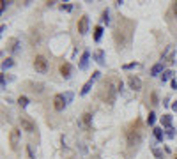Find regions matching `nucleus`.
<instances>
[{"label":"nucleus","mask_w":177,"mask_h":159,"mask_svg":"<svg viewBox=\"0 0 177 159\" xmlns=\"http://www.w3.org/2000/svg\"><path fill=\"white\" fill-rule=\"evenodd\" d=\"M83 122L87 127H91V124H92V113H85L83 115Z\"/></svg>","instance_id":"obj_23"},{"label":"nucleus","mask_w":177,"mask_h":159,"mask_svg":"<svg viewBox=\"0 0 177 159\" xmlns=\"http://www.w3.org/2000/svg\"><path fill=\"white\" fill-rule=\"evenodd\" d=\"M7 6H9V2H2V13L7 9Z\"/></svg>","instance_id":"obj_34"},{"label":"nucleus","mask_w":177,"mask_h":159,"mask_svg":"<svg viewBox=\"0 0 177 159\" xmlns=\"http://www.w3.org/2000/svg\"><path fill=\"white\" fill-rule=\"evenodd\" d=\"M27 150H28V156H30V159H35L34 150H32V147H30V145H27Z\"/></svg>","instance_id":"obj_29"},{"label":"nucleus","mask_w":177,"mask_h":159,"mask_svg":"<svg viewBox=\"0 0 177 159\" xmlns=\"http://www.w3.org/2000/svg\"><path fill=\"white\" fill-rule=\"evenodd\" d=\"M60 9H62V11H71V6L69 4H66V6H60Z\"/></svg>","instance_id":"obj_33"},{"label":"nucleus","mask_w":177,"mask_h":159,"mask_svg":"<svg viewBox=\"0 0 177 159\" xmlns=\"http://www.w3.org/2000/svg\"><path fill=\"white\" fill-rule=\"evenodd\" d=\"M0 85H2V88H6V78H4V74L0 76Z\"/></svg>","instance_id":"obj_32"},{"label":"nucleus","mask_w":177,"mask_h":159,"mask_svg":"<svg viewBox=\"0 0 177 159\" xmlns=\"http://www.w3.org/2000/svg\"><path fill=\"white\" fill-rule=\"evenodd\" d=\"M167 80H174V71H172V69H167V71L161 74V81H163V83H165Z\"/></svg>","instance_id":"obj_17"},{"label":"nucleus","mask_w":177,"mask_h":159,"mask_svg":"<svg viewBox=\"0 0 177 159\" xmlns=\"http://www.w3.org/2000/svg\"><path fill=\"white\" fill-rule=\"evenodd\" d=\"M78 32L80 36H85L89 32V16H82L80 21H78Z\"/></svg>","instance_id":"obj_8"},{"label":"nucleus","mask_w":177,"mask_h":159,"mask_svg":"<svg viewBox=\"0 0 177 159\" xmlns=\"http://www.w3.org/2000/svg\"><path fill=\"white\" fill-rule=\"evenodd\" d=\"M14 62H13V58H6L4 62H2V71H6V69H9V67H13Z\"/></svg>","instance_id":"obj_19"},{"label":"nucleus","mask_w":177,"mask_h":159,"mask_svg":"<svg viewBox=\"0 0 177 159\" xmlns=\"http://www.w3.org/2000/svg\"><path fill=\"white\" fill-rule=\"evenodd\" d=\"M161 126L163 127H172V115H163L161 117Z\"/></svg>","instance_id":"obj_15"},{"label":"nucleus","mask_w":177,"mask_h":159,"mask_svg":"<svg viewBox=\"0 0 177 159\" xmlns=\"http://www.w3.org/2000/svg\"><path fill=\"white\" fill-rule=\"evenodd\" d=\"M174 57H175V48L174 46H167L161 55V60L163 62H174Z\"/></svg>","instance_id":"obj_6"},{"label":"nucleus","mask_w":177,"mask_h":159,"mask_svg":"<svg viewBox=\"0 0 177 159\" xmlns=\"http://www.w3.org/2000/svg\"><path fill=\"white\" fill-rule=\"evenodd\" d=\"M165 136H167V138H175V129H174V127H167Z\"/></svg>","instance_id":"obj_26"},{"label":"nucleus","mask_w":177,"mask_h":159,"mask_svg":"<svg viewBox=\"0 0 177 159\" xmlns=\"http://www.w3.org/2000/svg\"><path fill=\"white\" fill-rule=\"evenodd\" d=\"M32 90H34V92H42V83H34V85H32Z\"/></svg>","instance_id":"obj_28"},{"label":"nucleus","mask_w":177,"mask_h":159,"mask_svg":"<svg viewBox=\"0 0 177 159\" xmlns=\"http://www.w3.org/2000/svg\"><path fill=\"white\" fill-rule=\"evenodd\" d=\"M142 142V131L140 129H133L127 133V145L129 147H136Z\"/></svg>","instance_id":"obj_2"},{"label":"nucleus","mask_w":177,"mask_h":159,"mask_svg":"<svg viewBox=\"0 0 177 159\" xmlns=\"http://www.w3.org/2000/svg\"><path fill=\"white\" fill-rule=\"evenodd\" d=\"M64 99H66V103L69 104V103L73 101V92H66V94H64Z\"/></svg>","instance_id":"obj_27"},{"label":"nucleus","mask_w":177,"mask_h":159,"mask_svg":"<svg viewBox=\"0 0 177 159\" xmlns=\"http://www.w3.org/2000/svg\"><path fill=\"white\" fill-rule=\"evenodd\" d=\"M154 122H156V113H154V111H151L149 117H147V124H149V126H154Z\"/></svg>","instance_id":"obj_24"},{"label":"nucleus","mask_w":177,"mask_h":159,"mask_svg":"<svg viewBox=\"0 0 177 159\" xmlns=\"http://www.w3.org/2000/svg\"><path fill=\"white\" fill-rule=\"evenodd\" d=\"M170 87L174 88V90H177V80L174 78V80H170Z\"/></svg>","instance_id":"obj_30"},{"label":"nucleus","mask_w":177,"mask_h":159,"mask_svg":"<svg viewBox=\"0 0 177 159\" xmlns=\"http://www.w3.org/2000/svg\"><path fill=\"white\" fill-rule=\"evenodd\" d=\"M71 74H73V65L69 64V62H64L62 65H60V76L62 78H71Z\"/></svg>","instance_id":"obj_9"},{"label":"nucleus","mask_w":177,"mask_h":159,"mask_svg":"<svg viewBox=\"0 0 177 159\" xmlns=\"http://www.w3.org/2000/svg\"><path fill=\"white\" fill-rule=\"evenodd\" d=\"M174 13H175V16H177V2L174 4Z\"/></svg>","instance_id":"obj_37"},{"label":"nucleus","mask_w":177,"mask_h":159,"mask_svg":"<svg viewBox=\"0 0 177 159\" xmlns=\"http://www.w3.org/2000/svg\"><path fill=\"white\" fill-rule=\"evenodd\" d=\"M9 142H11V149L16 150L18 149V145H20V131L18 129H13L9 133Z\"/></svg>","instance_id":"obj_7"},{"label":"nucleus","mask_w":177,"mask_h":159,"mask_svg":"<svg viewBox=\"0 0 177 159\" xmlns=\"http://www.w3.org/2000/svg\"><path fill=\"white\" fill-rule=\"evenodd\" d=\"M99 76H101V72H99V71H94V72H92V80H94V81H96Z\"/></svg>","instance_id":"obj_31"},{"label":"nucleus","mask_w":177,"mask_h":159,"mask_svg":"<svg viewBox=\"0 0 177 159\" xmlns=\"http://www.w3.org/2000/svg\"><path fill=\"white\" fill-rule=\"evenodd\" d=\"M151 97H152V104H158V97H156V94H152Z\"/></svg>","instance_id":"obj_35"},{"label":"nucleus","mask_w":177,"mask_h":159,"mask_svg":"<svg viewBox=\"0 0 177 159\" xmlns=\"http://www.w3.org/2000/svg\"><path fill=\"white\" fill-rule=\"evenodd\" d=\"M163 72H165V69H163V62H159V64L152 65V69H151V76H158V74H163Z\"/></svg>","instance_id":"obj_13"},{"label":"nucleus","mask_w":177,"mask_h":159,"mask_svg":"<svg viewBox=\"0 0 177 159\" xmlns=\"http://www.w3.org/2000/svg\"><path fill=\"white\" fill-rule=\"evenodd\" d=\"M152 133H154L156 140L163 142V138H165V133H163V129H161V127H154V129H152Z\"/></svg>","instance_id":"obj_18"},{"label":"nucleus","mask_w":177,"mask_h":159,"mask_svg":"<svg viewBox=\"0 0 177 159\" xmlns=\"http://www.w3.org/2000/svg\"><path fill=\"white\" fill-rule=\"evenodd\" d=\"M66 106H67V103L64 99V94H57L55 97H53V108H55L57 111H62Z\"/></svg>","instance_id":"obj_4"},{"label":"nucleus","mask_w":177,"mask_h":159,"mask_svg":"<svg viewBox=\"0 0 177 159\" xmlns=\"http://www.w3.org/2000/svg\"><path fill=\"white\" fill-rule=\"evenodd\" d=\"M175 159H177V157H175Z\"/></svg>","instance_id":"obj_38"},{"label":"nucleus","mask_w":177,"mask_h":159,"mask_svg":"<svg viewBox=\"0 0 177 159\" xmlns=\"http://www.w3.org/2000/svg\"><path fill=\"white\" fill-rule=\"evenodd\" d=\"M101 21L106 23V25L110 23V11H108V9H105V11H103V14H101Z\"/></svg>","instance_id":"obj_20"},{"label":"nucleus","mask_w":177,"mask_h":159,"mask_svg":"<svg viewBox=\"0 0 177 159\" xmlns=\"http://www.w3.org/2000/svg\"><path fill=\"white\" fill-rule=\"evenodd\" d=\"M89 60H91V51H83V55H82V58H80L78 67H80L82 71H85V69L89 67Z\"/></svg>","instance_id":"obj_10"},{"label":"nucleus","mask_w":177,"mask_h":159,"mask_svg":"<svg viewBox=\"0 0 177 159\" xmlns=\"http://www.w3.org/2000/svg\"><path fill=\"white\" fill-rule=\"evenodd\" d=\"M20 46H21V43H20V39H16V37H13V39L9 41V50H11V53H18V51H20Z\"/></svg>","instance_id":"obj_12"},{"label":"nucleus","mask_w":177,"mask_h":159,"mask_svg":"<svg viewBox=\"0 0 177 159\" xmlns=\"http://www.w3.org/2000/svg\"><path fill=\"white\" fill-rule=\"evenodd\" d=\"M138 62H131V64H124L122 65V69H124V71H129V69H133V67H138Z\"/></svg>","instance_id":"obj_25"},{"label":"nucleus","mask_w":177,"mask_h":159,"mask_svg":"<svg viewBox=\"0 0 177 159\" xmlns=\"http://www.w3.org/2000/svg\"><path fill=\"white\" fill-rule=\"evenodd\" d=\"M101 37H103V27H96V29H94V41H96V43H98V41H101Z\"/></svg>","instance_id":"obj_16"},{"label":"nucleus","mask_w":177,"mask_h":159,"mask_svg":"<svg viewBox=\"0 0 177 159\" xmlns=\"http://www.w3.org/2000/svg\"><path fill=\"white\" fill-rule=\"evenodd\" d=\"M127 85H129V88H133L135 92H140L142 90V80L138 78V76H133V74H131V76L127 78Z\"/></svg>","instance_id":"obj_5"},{"label":"nucleus","mask_w":177,"mask_h":159,"mask_svg":"<svg viewBox=\"0 0 177 159\" xmlns=\"http://www.w3.org/2000/svg\"><path fill=\"white\" fill-rule=\"evenodd\" d=\"M172 110H174V111H177V101H174V104H172Z\"/></svg>","instance_id":"obj_36"},{"label":"nucleus","mask_w":177,"mask_h":159,"mask_svg":"<svg viewBox=\"0 0 177 159\" xmlns=\"http://www.w3.org/2000/svg\"><path fill=\"white\" fill-rule=\"evenodd\" d=\"M152 154H154V157H158V159H163V157H165L163 150H161V149H158V147H152Z\"/></svg>","instance_id":"obj_21"},{"label":"nucleus","mask_w":177,"mask_h":159,"mask_svg":"<svg viewBox=\"0 0 177 159\" xmlns=\"http://www.w3.org/2000/svg\"><path fill=\"white\" fill-rule=\"evenodd\" d=\"M92 58H94L99 65H105V51H103V50L94 51V53H92Z\"/></svg>","instance_id":"obj_11"},{"label":"nucleus","mask_w":177,"mask_h":159,"mask_svg":"<svg viewBox=\"0 0 177 159\" xmlns=\"http://www.w3.org/2000/svg\"><path fill=\"white\" fill-rule=\"evenodd\" d=\"M92 85H94V80H89V81H87V83H85V85H83V88H82V92H80V94H82V95H87V94H89V92H91V88H92Z\"/></svg>","instance_id":"obj_14"},{"label":"nucleus","mask_w":177,"mask_h":159,"mask_svg":"<svg viewBox=\"0 0 177 159\" xmlns=\"http://www.w3.org/2000/svg\"><path fill=\"white\" fill-rule=\"evenodd\" d=\"M20 126H21V129L27 131V133H34L35 131V124L28 117H20Z\"/></svg>","instance_id":"obj_3"},{"label":"nucleus","mask_w":177,"mask_h":159,"mask_svg":"<svg viewBox=\"0 0 177 159\" xmlns=\"http://www.w3.org/2000/svg\"><path fill=\"white\" fill-rule=\"evenodd\" d=\"M34 69H35L37 72L44 74V72L48 71V60L42 57V55H37V57L34 58Z\"/></svg>","instance_id":"obj_1"},{"label":"nucleus","mask_w":177,"mask_h":159,"mask_svg":"<svg viewBox=\"0 0 177 159\" xmlns=\"http://www.w3.org/2000/svg\"><path fill=\"white\" fill-rule=\"evenodd\" d=\"M18 104H20L21 108H27V106H28V97H25V95H21L20 99H18Z\"/></svg>","instance_id":"obj_22"}]
</instances>
